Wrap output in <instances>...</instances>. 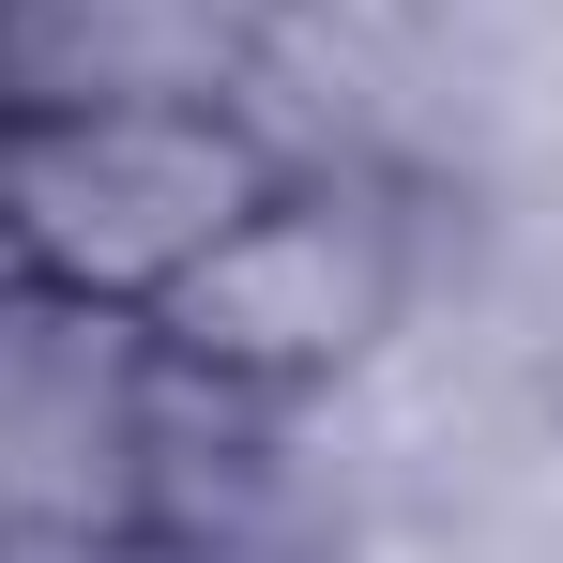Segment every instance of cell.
Masks as SVG:
<instances>
[{
  "label": "cell",
  "instance_id": "1",
  "mask_svg": "<svg viewBox=\"0 0 563 563\" xmlns=\"http://www.w3.org/2000/svg\"><path fill=\"white\" fill-rule=\"evenodd\" d=\"M289 153L244 122V92H137V107H0V198L15 275L77 320H153L229 244V213Z\"/></svg>",
  "mask_w": 563,
  "mask_h": 563
},
{
  "label": "cell",
  "instance_id": "2",
  "mask_svg": "<svg viewBox=\"0 0 563 563\" xmlns=\"http://www.w3.org/2000/svg\"><path fill=\"white\" fill-rule=\"evenodd\" d=\"M411 320V213L351 168H275V184L229 213V244L198 260L137 335L184 380H229V396H335L380 335Z\"/></svg>",
  "mask_w": 563,
  "mask_h": 563
},
{
  "label": "cell",
  "instance_id": "3",
  "mask_svg": "<svg viewBox=\"0 0 563 563\" xmlns=\"http://www.w3.org/2000/svg\"><path fill=\"white\" fill-rule=\"evenodd\" d=\"M244 0H0V107L244 92Z\"/></svg>",
  "mask_w": 563,
  "mask_h": 563
},
{
  "label": "cell",
  "instance_id": "4",
  "mask_svg": "<svg viewBox=\"0 0 563 563\" xmlns=\"http://www.w3.org/2000/svg\"><path fill=\"white\" fill-rule=\"evenodd\" d=\"M15 289H31V275H15V198H0V305H15Z\"/></svg>",
  "mask_w": 563,
  "mask_h": 563
}]
</instances>
